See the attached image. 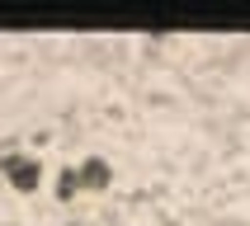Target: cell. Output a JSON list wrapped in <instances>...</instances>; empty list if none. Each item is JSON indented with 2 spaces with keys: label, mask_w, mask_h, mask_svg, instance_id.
I'll use <instances>...</instances> for the list:
<instances>
[{
  "label": "cell",
  "mask_w": 250,
  "mask_h": 226,
  "mask_svg": "<svg viewBox=\"0 0 250 226\" xmlns=\"http://www.w3.org/2000/svg\"><path fill=\"white\" fill-rule=\"evenodd\" d=\"M109 165L99 160V155H90L81 170H66L62 179H57V198H76V193H99V188H109Z\"/></svg>",
  "instance_id": "6da1fadb"
},
{
  "label": "cell",
  "mask_w": 250,
  "mask_h": 226,
  "mask_svg": "<svg viewBox=\"0 0 250 226\" xmlns=\"http://www.w3.org/2000/svg\"><path fill=\"white\" fill-rule=\"evenodd\" d=\"M0 174H5L19 193H33L38 179H42V165L33 160V155H24V151H5L0 155Z\"/></svg>",
  "instance_id": "7a4b0ae2"
}]
</instances>
